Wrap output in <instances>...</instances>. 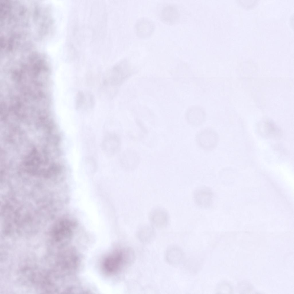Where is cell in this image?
Here are the masks:
<instances>
[{
  "instance_id": "6da1fadb",
  "label": "cell",
  "mask_w": 294,
  "mask_h": 294,
  "mask_svg": "<svg viewBox=\"0 0 294 294\" xmlns=\"http://www.w3.org/2000/svg\"><path fill=\"white\" fill-rule=\"evenodd\" d=\"M134 258L133 251L127 248L123 250L116 251L106 257L103 263L105 272L109 274L115 273L124 264H129Z\"/></svg>"
},
{
  "instance_id": "7a4b0ae2",
  "label": "cell",
  "mask_w": 294,
  "mask_h": 294,
  "mask_svg": "<svg viewBox=\"0 0 294 294\" xmlns=\"http://www.w3.org/2000/svg\"><path fill=\"white\" fill-rule=\"evenodd\" d=\"M131 72L128 61L123 60L116 64L108 72L104 84L113 88L118 86L131 75Z\"/></svg>"
},
{
  "instance_id": "3957f363",
  "label": "cell",
  "mask_w": 294,
  "mask_h": 294,
  "mask_svg": "<svg viewBox=\"0 0 294 294\" xmlns=\"http://www.w3.org/2000/svg\"><path fill=\"white\" fill-rule=\"evenodd\" d=\"M195 140L197 144L201 149L206 151H210L217 146L219 136L214 129L206 128L202 129L197 134Z\"/></svg>"
},
{
  "instance_id": "277c9868",
  "label": "cell",
  "mask_w": 294,
  "mask_h": 294,
  "mask_svg": "<svg viewBox=\"0 0 294 294\" xmlns=\"http://www.w3.org/2000/svg\"><path fill=\"white\" fill-rule=\"evenodd\" d=\"M193 198L197 206L202 208H207L213 204L214 194L210 188L202 186L197 187L194 190Z\"/></svg>"
},
{
  "instance_id": "5b68a950",
  "label": "cell",
  "mask_w": 294,
  "mask_h": 294,
  "mask_svg": "<svg viewBox=\"0 0 294 294\" xmlns=\"http://www.w3.org/2000/svg\"><path fill=\"white\" fill-rule=\"evenodd\" d=\"M150 224L154 227L163 229L167 227L169 223V216L167 210L160 206L153 208L149 214Z\"/></svg>"
},
{
  "instance_id": "8992f818",
  "label": "cell",
  "mask_w": 294,
  "mask_h": 294,
  "mask_svg": "<svg viewBox=\"0 0 294 294\" xmlns=\"http://www.w3.org/2000/svg\"><path fill=\"white\" fill-rule=\"evenodd\" d=\"M121 161V166L124 170L131 171L135 169L138 165L140 157L136 151L129 149L123 152Z\"/></svg>"
},
{
  "instance_id": "52a82bcc",
  "label": "cell",
  "mask_w": 294,
  "mask_h": 294,
  "mask_svg": "<svg viewBox=\"0 0 294 294\" xmlns=\"http://www.w3.org/2000/svg\"><path fill=\"white\" fill-rule=\"evenodd\" d=\"M206 117L205 111L200 107H197L189 108L185 115L187 122L194 126H198L202 124L205 121Z\"/></svg>"
},
{
  "instance_id": "ba28073f",
  "label": "cell",
  "mask_w": 294,
  "mask_h": 294,
  "mask_svg": "<svg viewBox=\"0 0 294 294\" xmlns=\"http://www.w3.org/2000/svg\"><path fill=\"white\" fill-rule=\"evenodd\" d=\"M154 25L151 20L146 18L139 19L135 25V30L138 36L142 38L149 36L153 32Z\"/></svg>"
},
{
  "instance_id": "9c48e42d",
  "label": "cell",
  "mask_w": 294,
  "mask_h": 294,
  "mask_svg": "<svg viewBox=\"0 0 294 294\" xmlns=\"http://www.w3.org/2000/svg\"><path fill=\"white\" fill-rule=\"evenodd\" d=\"M167 259L171 264L177 265L184 260L185 254L179 247L173 246L170 247L167 252Z\"/></svg>"
},
{
  "instance_id": "30bf717a",
  "label": "cell",
  "mask_w": 294,
  "mask_h": 294,
  "mask_svg": "<svg viewBox=\"0 0 294 294\" xmlns=\"http://www.w3.org/2000/svg\"><path fill=\"white\" fill-rule=\"evenodd\" d=\"M154 228L151 224L140 225L137 230L138 236L143 241H150L153 238L155 235Z\"/></svg>"
},
{
  "instance_id": "8fae6325",
  "label": "cell",
  "mask_w": 294,
  "mask_h": 294,
  "mask_svg": "<svg viewBox=\"0 0 294 294\" xmlns=\"http://www.w3.org/2000/svg\"><path fill=\"white\" fill-rule=\"evenodd\" d=\"M82 91H79L77 93L75 103V108L76 110H79L84 105H86L87 103L90 108L89 96L88 100L87 101L88 94L87 96Z\"/></svg>"
},
{
  "instance_id": "7c38bea8",
  "label": "cell",
  "mask_w": 294,
  "mask_h": 294,
  "mask_svg": "<svg viewBox=\"0 0 294 294\" xmlns=\"http://www.w3.org/2000/svg\"><path fill=\"white\" fill-rule=\"evenodd\" d=\"M229 286L227 283H221L217 286L216 292L218 293H227L229 291Z\"/></svg>"
}]
</instances>
